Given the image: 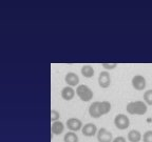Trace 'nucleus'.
Returning <instances> with one entry per match:
<instances>
[{
    "label": "nucleus",
    "mask_w": 152,
    "mask_h": 142,
    "mask_svg": "<svg viewBox=\"0 0 152 142\" xmlns=\"http://www.w3.org/2000/svg\"><path fill=\"white\" fill-rule=\"evenodd\" d=\"M80 73L85 78H92L93 76H94L95 71H94V69H93V66L83 65L80 69Z\"/></svg>",
    "instance_id": "14"
},
{
    "label": "nucleus",
    "mask_w": 152,
    "mask_h": 142,
    "mask_svg": "<svg viewBox=\"0 0 152 142\" xmlns=\"http://www.w3.org/2000/svg\"><path fill=\"white\" fill-rule=\"evenodd\" d=\"M96 137H97L98 142H112L114 139L112 133L104 128H102L98 130Z\"/></svg>",
    "instance_id": "7"
},
{
    "label": "nucleus",
    "mask_w": 152,
    "mask_h": 142,
    "mask_svg": "<svg viewBox=\"0 0 152 142\" xmlns=\"http://www.w3.org/2000/svg\"><path fill=\"white\" fill-rule=\"evenodd\" d=\"M64 142H78L79 138L77 134L74 132H68L64 134Z\"/></svg>",
    "instance_id": "16"
},
{
    "label": "nucleus",
    "mask_w": 152,
    "mask_h": 142,
    "mask_svg": "<svg viewBox=\"0 0 152 142\" xmlns=\"http://www.w3.org/2000/svg\"><path fill=\"white\" fill-rule=\"evenodd\" d=\"M126 111L130 115L134 116H142L145 115L148 111V105L146 104L145 101L137 100V101H131L127 104Z\"/></svg>",
    "instance_id": "1"
},
{
    "label": "nucleus",
    "mask_w": 152,
    "mask_h": 142,
    "mask_svg": "<svg viewBox=\"0 0 152 142\" xmlns=\"http://www.w3.org/2000/svg\"><path fill=\"white\" fill-rule=\"evenodd\" d=\"M64 132V124L61 121H56V122H52L51 124V133L55 136L61 135Z\"/></svg>",
    "instance_id": "12"
},
{
    "label": "nucleus",
    "mask_w": 152,
    "mask_h": 142,
    "mask_svg": "<svg viewBox=\"0 0 152 142\" xmlns=\"http://www.w3.org/2000/svg\"><path fill=\"white\" fill-rule=\"evenodd\" d=\"M61 98L66 101H71V100L74 99L76 95V90H74V88L72 86H64V88L61 90Z\"/></svg>",
    "instance_id": "10"
},
{
    "label": "nucleus",
    "mask_w": 152,
    "mask_h": 142,
    "mask_svg": "<svg viewBox=\"0 0 152 142\" xmlns=\"http://www.w3.org/2000/svg\"><path fill=\"white\" fill-rule=\"evenodd\" d=\"M50 119L52 122H56V121H59L60 119V113L56 109H51L50 112Z\"/></svg>",
    "instance_id": "18"
},
{
    "label": "nucleus",
    "mask_w": 152,
    "mask_h": 142,
    "mask_svg": "<svg viewBox=\"0 0 152 142\" xmlns=\"http://www.w3.org/2000/svg\"><path fill=\"white\" fill-rule=\"evenodd\" d=\"M131 84L135 91H144L147 86V81H146V78L144 76L135 75L131 79Z\"/></svg>",
    "instance_id": "4"
},
{
    "label": "nucleus",
    "mask_w": 152,
    "mask_h": 142,
    "mask_svg": "<svg viewBox=\"0 0 152 142\" xmlns=\"http://www.w3.org/2000/svg\"><path fill=\"white\" fill-rule=\"evenodd\" d=\"M97 126L95 125L94 123H86L83 124V130H81V133H83V135L86 136V137H93V136L97 135Z\"/></svg>",
    "instance_id": "9"
},
{
    "label": "nucleus",
    "mask_w": 152,
    "mask_h": 142,
    "mask_svg": "<svg viewBox=\"0 0 152 142\" xmlns=\"http://www.w3.org/2000/svg\"><path fill=\"white\" fill-rule=\"evenodd\" d=\"M76 95L83 102H89L93 99V91L86 84H79L76 88Z\"/></svg>",
    "instance_id": "2"
},
{
    "label": "nucleus",
    "mask_w": 152,
    "mask_h": 142,
    "mask_svg": "<svg viewBox=\"0 0 152 142\" xmlns=\"http://www.w3.org/2000/svg\"><path fill=\"white\" fill-rule=\"evenodd\" d=\"M98 85L102 88H108L111 85V76L108 71H102L98 75Z\"/></svg>",
    "instance_id": "6"
},
{
    "label": "nucleus",
    "mask_w": 152,
    "mask_h": 142,
    "mask_svg": "<svg viewBox=\"0 0 152 142\" xmlns=\"http://www.w3.org/2000/svg\"><path fill=\"white\" fill-rule=\"evenodd\" d=\"M127 139L129 142H140L142 140V135L140 130H131L127 135Z\"/></svg>",
    "instance_id": "13"
},
{
    "label": "nucleus",
    "mask_w": 152,
    "mask_h": 142,
    "mask_svg": "<svg viewBox=\"0 0 152 142\" xmlns=\"http://www.w3.org/2000/svg\"><path fill=\"white\" fill-rule=\"evenodd\" d=\"M64 82L66 83L68 86H72V88L76 86L77 88L79 85V82H80L79 76L77 74L73 73V72H69V73H66V76H64Z\"/></svg>",
    "instance_id": "8"
},
{
    "label": "nucleus",
    "mask_w": 152,
    "mask_h": 142,
    "mask_svg": "<svg viewBox=\"0 0 152 142\" xmlns=\"http://www.w3.org/2000/svg\"><path fill=\"white\" fill-rule=\"evenodd\" d=\"M142 142H152V130H147L142 135Z\"/></svg>",
    "instance_id": "19"
},
{
    "label": "nucleus",
    "mask_w": 152,
    "mask_h": 142,
    "mask_svg": "<svg viewBox=\"0 0 152 142\" xmlns=\"http://www.w3.org/2000/svg\"><path fill=\"white\" fill-rule=\"evenodd\" d=\"M117 65H118L117 63H102V66L106 71H111V70L116 69Z\"/></svg>",
    "instance_id": "20"
},
{
    "label": "nucleus",
    "mask_w": 152,
    "mask_h": 142,
    "mask_svg": "<svg viewBox=\"0 0 152 142\" xmlns=\"http://www.w3.org/2000/svg\"><path fill=\"white\" fill-rule=\"evenodd\" d=\"M112 142H127V139L123 136H117V137L114 138Z\"/></svg>",
    "instance_id": "21"
},
{
    "label": "nucleus",
    "mask_w": 152,
    "mask_h": 142,
    "mask_svg": "<svg viewBox=\"0 0 152 142\" xmlns=\"http://www.w3.org/2000/svg\"><path fill=\"white\" fill-rule=\"evenodd\" d=\"M99 102L100 101H94L89 106V115L94 119H98L102 117L99 112Z\"/></svg>",
    "instance_id": "11"
},
{
    "label": "nucleus",
    "mask_w": 152,
    "mask_h": 142,
    "mask_svg": "<svg viewBox=\"0 0 152 142\" xmlns=\"http://www.w3.org/2000/svg\"><path fill=\"white\" fill-rule=\"evenodd\" d=\"M114 125L121 130H125L130 126V119L125 114H118L114 118Z\"/></svg>",
    "instance_id": "3"
},
{
    "label": "nucleus",
    "mask_w": 152,
    "mask_h": 142,
    "mask_svg": "<svg viewBox=\"0 0 152 142\" xmlns=\"http://www.w3.org/2000/svg\"><path fill=\"white\" fill-rule=\"evenodd\" d=\"M66 126L68 128L69 132H78V130H83V122H81L80 119L75 118V117H72V118H69L66 122Z\"/></svg>",
    "instance_id": "5"
},
{
    "label": "nucleus",
    "mask_w": 152,
    "mask_h": 142,
    "mask_svg": "<svg viewBox=\"0 0 152 142\" xmlns=\"http://www.w3.org/2000/svg\"><path fill=\"white\" fill-rule=\"evenodd\" d=\"M144 101L147 105H152V90H147L144 93Z\"/></svg>",
    "instance_id": "17"
},
{
    "label": "nucleus",
    "mask_w": 152,
    "mask_h": 142,
    "mask_svg": "<svg viewBox=\"0 0 152 142\" xmlns=\"http://www.w3.org/2000/svg\"><path fill=\"white\" fill-rule=\"evenodd\" d=\"M111 103L109 101H100L99 102V112H100V115L102 116H104V115H107V114L110 113L111 111Z\"/></svg>",
    "instance_id": "15"
}]
</instances>
